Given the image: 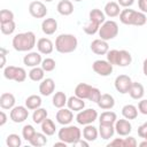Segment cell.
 I'll list each match as a JSON object with an SVG mask.
<instances>
[{
	"label": "cell",
	"instance_id": "60d3db41",
	"mask_svg": "<svg viewBox=\"0 0 147 147\" xmlns=\"http://www.w3.org/2000/svg\"><path fill=\"white\" fill-rule=\"evenodd\" d=\"M41 68L46 71V72H49V71H53L55 69V65H56V62L54 59L52 57H46L41 61Z\"/></svg>",
	"mask_w": 147,
	"mask_h": 147
},
{
	"label": "cell",
	"instance_id": "f1b7e54d",
	"mask_svg": "<svg viewBox=\"0 0 147 147\" xmlns=\"http://www.w3.org/2000/svg\"><path fill=\"white\" fill-rule=\"evenodd\" d=\"M116 121H117L116 113L110 111V110H106V111L101 113V115L99 116L100 124H115Z\"/></svg>",
	"mask_w": 147,
	"mask_h": 147
},
{
	"label": "cell",
	"instance_id": "277c9868",
	"mask_svg": "<svg viewBox=\"0 0 147 147\" xmlns=\"http://www.w3.org/2000/svg\"><path fill=\"white\" fill-rule=\"evenodd\" d=\"M82 137V131L76 125H63L57 132V138L68 145H74L76 141H78Z\"/></svg>",
	"mask_w": 147,
	"mask_h": 147
},
{
	"label": "cell",
	"instance_id": "11a10c76",
	"mask_svg": "<svg viewBox=\"0 0 147 147\" xmlns=\"http://www.w3.org/2000/svg\"><path fill=\"white\" fill-rule=\"evenodd\" d=\"M142 72L147 77V59L144 60V63H142Z\"/></svg>",
	"mask_w": 147,
	"mask_h": 147
},
{
	"label": "cell",
	"instance_id": "f35d334b",
	"mask_svg": "<svg viewBox=\"0 0 147 147\" xmlns=\"http://www.w3.org/2000/svg\"><path fill=\"white\" fill-rule=\"evenodd\" d=\"M6 144L8 147H20L22 145V139L18 134L16 133H11L7 137L6 139Z\"/></svg>",
	"mask_w": 147,
	"mask_h": 147
},
{
	"label": "cell",
	"instance_id": "680465c9",
	"mask_svg": "<svg viewBox=\"0 0 147 147\" xmlns=\"http://www.w3.org/2000/svg\"><path fill=\"white\" fill-rule=\"evenodd\" d=\"M74 1H76V2H80V1H83V0H74Z\"/></svg>",
	"mask_w": 147,
	"mask_h": 147
},
{
	"label": "cell",
	"instance_id": "603a6c76",
	"mask_svg": "<svg viewBox=\"0 0 147 147\" xmlns=\"http://www.w3.org/2000/svg\"><path fill=\"white\" fill-rule=\"evenodd\" d=\"M57 11L62 16H69L74 13V5L70 0H61L56 7Z\"/></svg>",
	"mask_w": 147,
	"mask_h": 147
},
{
	"label": "cell",
	"instance_id": "5bb4252c",
	"mask_svg": "<svg viewBox=\"0 0 147 147\" xmlns=\"http://www.w3.org/2000/svg\"><path fill=\"white\" fill-rule=\"evenodd\" d=\"M41 61H42V59H41V55L39 52H29L23 57V63L30 68L38 67L39 64H41Z\"/></svg>",
	"mask_w": 147,
	"mask_h": 147
},
{
	"label": "cell",
	"instance_id": "7bdbcfd3",
	"mask_svg": "<svg viewBox=\"0 0 147 147\" xmlns=\"http://www.w3.org/2000/svg\"><path fill=\"white\" fill-rule=\"evenodd\" d=\"M34 133H36V130H34V127H33L32 125H30V124L24 125L23 129H22V136H23V139H25L26 141H30V139L34 136Z\"/></svg>",
	"mask_w": 147,
	"mask_h": 147
},
{
	"label": "cell",
	"instance_id": "ab89813d",
	"mask_svg": "<svg viewBox=\"0 0 147 147\" xmlns=\"http://www.w3.org/2000/svg\"><path fill=\"white\" fill-rule=\"evenodd\" d=\"M16 29V24L14 21H10V22H6V23H0V30L3 34H13L14 31Z\"/></svg>",
	"mask_w": 147,
	"mask_h": 147
},
{
	"label": "cell",
	"instance_id": "ffe728a7",
	"mask_svg": "<svg viewBox=\"0 0 147 147\" xmlns=\"http://www.w3.org/2000/svg\"><path fill=\"white\" fill-rule=\"evenodd\" d=\"M15 96L14 94L9 93V92H6V93H2L1 96H0V107L2 109H11L15 107Z\"/></svg>",
	"mask_w": 147,
	"mask_h": 147
},
{
	"label": "cell",
	"instance_id": "db71d44e",
	"mask_svg": "<svg viewBox=\"0 0 147 147\" xmlns=\"http://www.w3.org/2000/svg\"><path fill=\"white\" fill-rule=\"evenodd\" d=\"M74 146H80V147H88V141L87 140H82V139H79L78 141H76L75 144H74Z\"/></svg>",
	"mask_w": 147,
	"mask_h": 147
},
{
	"label": "cell",
	"instance_id": "9c48e42d",
	"mask_svg": "<svg viewBox=\"0 0 147 147\" xmlns=\"http://www.w3.org/2000/svg\"><path fill=\"white\" fill-rule=\"evenodd\" d=\"M114 85L117 92H119L121 94H125L129 93V90L132 85V79L127 75H119L115 78Z\"/></svg>",
	"mask_w": 147,
	"mask_h": 147
},
{
	"label": "cell",
	"instance_id": "1f68e13d",
	"mask_svg": "<svg viewBox=\"0 0 147 147\" xmlns=\"http://www.w3.org/2000/svg\"><path fill=\"white\" fill-rule=\"evenodd\" d=\"M88 18H90V21L95 22V23H98V24L101 25V24L106 21V14H105V11H101L100 9L94 8V9H92V10L90 11Z\"/></svg>",
	"mask_w": 147,
	"mask_h": 147
},
{
	"label": "cell",
	"instance_id": "74e56055",
	"mask_svg": "<svg viewBox=\"0 0 147 147\" xmlns=\"http://www.w3.org/2000/svg\"><path fill=\"white\" fill-rule=\"evenodd\" d=\"M99 29H100V24L95 23V22H92V21H88L84 26H83V30L86 34H90V36H93L95 34L96 32H99Z\"/></svg>",
	"mask_w": 147,
	"mask_h": 147
},
{
	"label": "cell",
	"instance_id": "b9f144b4",
	"mask_svg": "<svg viewBox=\"0 0 147 147\" xmlns=\"http://www.w3.org/2000/svg\"><path fill=\"white\" fill-rule=\"evenodd\" d=\"M16 71H17V67H15V65L5 67V68H3V76H5V78L8 79V80H15Z\"/></svg>",
	"mask_w": 147,
	"mask_h": 147
},
{
	"label": "cell",
	"instance_id": "44dd1931",
	"mask_svg": "<svg viewBox=\"0 0 147 147\" xmlns=\"http://www.w3.org/2000/svg\"><path fill=\"white\" fill-rule=\"evenodd\" d=\"M98 106H99V108H101L103 110L111 109L115 106V99H114V96L111 94H108V93L101 94L100 100L98 101Z\"/></svg>",
	"mask_w": 147,
	"mask_h": 147
},
{
	"label": "cell",
	"instance_id": "9a60e30c",
	"mask_svg": "<svg viewBox=\"0 0 147 147\" xmlns=\"http://www.w3.org/2000/svg\"><path fill=\"white\" fill-rule=\"evenodd\" d=\"M37 49H38V52L40 54L48 55V54H51L53 52L54 44L48 38H40V39L37 40Z\"/></svg>",
	"mask_w": 147,
	"mask_h": 147
},
{
	"label": "cell",
	"instance_id": "484cf974",
	"mask_svg": "<svg viewBox=\"0 0 147 147\" xmlns=\"http://www.w3.org/2000/svg\"><path fill=\"white\" fill-rule=\"evenodd\" d=\"M98 136H99V130L95 126H93L92 124H87L83 129V137L87 141H94V140H96Z\"/></svg>",
	"mask_w": 147,
	"mask_h": 147
},
{
	"label": "cell",
	"instance_id": "4316f807",
	"mask_svg": "<svg viewBox=\"0 0 147 147\" xmlns=\"http://www.w3.org/2000/svg\"><path fill=\"white\" fill-rule=\"evenodd\" d=\"M105 14L108 16V17H116L121 14V9H119V5L118 2H115V1H109L105 5Z\"/></svg>",
	"mask_w": 147,
	"mask_h": 147
},
{
	"label": "cell",
	"instance_id": "4fadbf2b",
	"mask_svg": "<svg viewBox=\"0 0 147 147\" xmlns=\"http://www.w3.org/2000/svg\"><path fill=\"white\" fill-rule=\"evenodd\" d=\"M55 118H56V122L60 123L61 125H68L72 122L74 119V114H72V110H70L69 108L65 109V108H60V110H57L56 115H55Z\"/></svg>",
	"mask_w": 147,
	"mask_h": 147
},
{
	"label": "cell",
	"instance_id": "d6a6232c",
	"mask_svg": "<svg viewBox=\"0 0 147 147\" xmlns=\"http://www.w3.org/2000/svg\"><path fill=\"white\" fill-rule=\"evenodd\" d=\"M132 62V56L130 52L125 49H121L118 54V60H117V65L118 67H127Z\"/></svg>",
	"mask_w": 147,
	"mask_h": 147
},
{
	"label": "cell",
	"instance_id": "7c38bea8",
	"mask_svg": "<svg viewBox=\"0 0 147 147\" xmlns=\"http://www.w3.org/2000/svg\"><path fill=\"white\" fill-rule=\"evenodd\" d=\"M91 51L96 54V55H106L109 51V45L106 40L99 38V39H94L91 42Z\"/></svg>",
	"mask_w": 147,
	"mask_h": 147
},
{
	"label": "cell",
	"instance_id": "bcb514c9",
	"mask_svg": "<svg viewBox=\"0 0 147 147\" xmlns=\"http://www.w3.org/2000/svg\"><path fill=\"white\" fill-rule=\"evenodd\" d=\"M25 79H26V71L24 70V68L17 67V71H16V76H15V82L22 83Z\"/></svg>",
	"mask_w": 147,
	"mask_h": 147
},
{
	"label": "cell",
	"instance_id": "f6af8a7d",
	"mask_svg": "<svg viewBox=\"0 0 147 147\" xmlns=\"http://www.w3.org/2000/svg\"><path fill=\"white\" fill-rule=\"evenodd\" d=\"M118 54H119V51L118 49H109L108 53L106 54L107 55V61L110 64H113V65H117Z\"/></svg>",
	"mask_w": 147,
	"mask_h": 147
},
{
	"label": "cell",
	"instance_id": "f907efd6",
	"mask_svg": "<svg viewBox=\"0 0 147 147\" xmlns=\"http://www.w3.org/2000/svg\"><path fill=\"white\" fill-rule=\"evenodd\" d=\"M138 7L140 11L147 14V0H138Z\"/></svg>",
	"mask_w": 147,
	"mask_h": 147
},
{
	"label": "cell",
	"instance_id": "7a4b0ae2",
	"mask_svg": "<svg viewBox=\"0 0 147 147\" xmlns=\"http://www.w3.org/2000/svg\"><path fill=\"white\" fill-rule=\"evenodd\" d=\"M119 21L125 25L142 26L147 23L146 14L142 11H137L133 9H123L119 14Z\"/></svg>",
	"mask_w": 147,
	"mask_h": 147
},
{
	"label": "cell",
	"instance_id": "e0dca14e",
	"mask_svg": "<svg viewBox=\"0 0 147 147\" xmlns=\"http://www.w3.org/2000/svg\"><path fill=\"white\" fill-rule=\"evenodd\" d=\"M138 144H137V140L136 138L133 137H127V138H116L114 140H111L107 146L110 147V146H118V147H136Z\"/></svg>",
	"mask_w": 147,
	"mask_h": 147
},
{
	"label": "cell",
	"instance_id": "4dcf8cb0",
	"mask_svg": "<svg viewBox=\"0 0 147 147\" xmlns=\"http://www.w3.org/2000/svg\"><path fill=\"white\" fill-rule=\"evenodd\" d=\"M41 98L37 94H32L25 99V107L29 110H34L41 106Z\"/></svg>",
	"mask_w": 147,
	"mask_h": 147
},
{
	"label": "cell",
	"instance_id": "c3c4849f",
	"mask_svg": "<svg viewBox=\"0 0 147 147\" xmlns=\"http://www.w3.org/2000/svg\"><path fill=\"white\" fill-rule=\"evenodd\" d=\"M138 110L142 115H147V100L146 99L139 101V103H138Z\"/></svg>",
	"mask_w": 147,
	"mask_h": 147
},
{
	"label": "cell",
	"instance_id": "8fae6325",
	"mask_svg": "<svg viewBox=\"0 0 147 147\" xmlns=\"http://www.w3.org/2000/svg\"><path fill=\"white\" fill-rule=\"evenodd\" d=\"M115 131L121 137H127L132 131V125L126 118L117 119L115 122Z\"/></svg>",
	"mask_w": 147,
	"mask_h": 147
},
{
	"label": "cell",
	"instance_id": "2e32d148",
	"mask_svg": "<svg viewBox=\"0 0 147 147\" xmlns=\"http://www.w3.org/2000/svg\"><path fill=\"white\" fill-rule=\"evenodd\" d=\"M54 90H55V83L52 78H45L41 80L39 85V92L41 95L48 96L54 92Z\"/></svg>",
	"mask_w": 147,
	"mask_h": 147
},
{
	"label": "cell",
	"instance_id": "836d02e7",
	"mask_svg": "<svg viewBox=\"0 0 147 147\" xmlns=\"http://www.w3.org/2000/svg\"><path fill=\"white\" fill-rule=\"evenodd\" d=\"M30 145L34 146V147H42L47 144V138H46V134L44 132H36L34 136L30 139Z\"/></svg>",
	"mask_w": 147,
	"mask_h": 147
},
{
	"label": "cell",
	"instance_id": "52a82bcc",
	"mask_svg": "<svg viewBox=\"0 0 147 147\" xmlns=\"http://www.w3.org/2000/svg\"><path fill=\"white\" fill-rule=\"evenodd\" d=\"M92 69L99 76L107 77L113 72V64H110L107 60H96L93 62Z\"/></svg>",
	"mask_w": 147,
	"mask_h": 147
},
{
	"label": "cell",
	"instance_id": "d590c367",
	"mask_svg": "<svg viewBox=\"0 0 147 147\" xmlns=\"http://www.w3.org/2000/svg\"><path fill=\"white\" fill-rule=\"evenodd\" d=\"M47 110L45 108H37L33 110V114H32V121L36 123V124H41L46 118H47Z\"/></svg>",
	"mask_w": 147,
	"mask_h": 147
},
{
	"label": "cell",
	"instance_id": "5b68a950",
	"mask_svg": "<svg viewBox=\"0 0 147 147\" xmlns=\"http://www.w3.org/2000/svg\"><path fill=\"white\" fill-rule=\"evenodd\" d=\"M117 34H118V24L113 20L105 21L99 29L100 38L106 41L114 39L115 37H117Z\"/></svg>",
	"mask_w": 147,
	"mask_h": 147
},
{
	"label": "cell",
	"instance_id": "d6986e66",
	"mask_svg": "<svg viewBox=\"0 0 147 147\" xmlns=\"http://www.w3.org/2000/svg\"><path fill=\"white\" fill-rule=\"evenodd\" d=\"M67 106H68V108L70 110L80 111V110H83L85 108V102H84V99H80L77 95H71L70 98H68Z\"/></svg>",
	"mask_w": 147,
	"mask_h": 147
},
{
	"label": "cell",
	"instance_id": "f546056e",
	"mask_svg": "<svg viewBox=\"0 0 147 147\" xmlns=\"http://www.w3.org/2000/svg\"><path fill=\"white\" fill-rule=\"evenodd\" d=\"M68 102V98L67 95L64 94V92H56L54 95H53V99H52V103L55 108H63Z\"/></svg>",
	"mask_w": 147,
	"mask_h": 147
},
{
	"label": "cell",
	"instance_id": "9f6ffc18",
	"mask_svg": "<svg viewBox=\"0 0 147 147\" xmlns=\"http://www.w3.org/2000/svg\"><path fill=\"white\" fill-rule=\"evenodd\" d=\"M67 145H68L67 142H64V141L61 140V141H59V142H55V144H54V147H56V146H63V147H67Z\"/></svg>",
	"mask_w": 147,
	"mask_h": 147
},
{
	"label": "cell",
	"instance_id": "ee69618b",
	"mask_svg": "<svg viewBox=\"0 0 147 147\" xmlns=\"http://www.w3.org/2000/svg\"><path fill=\"white\" fill-rule=\"evenodd\" d=\"M14 21V13L9 9H1L0 10V23H6Z\"/></svg>",
	"mask_w": 147,
	"mask_h": 147
},
{
	"label": "cell",
	"instance_id": "8992f818",
	"mask_svg": "<svg viewBox=\"0 0 147 147\" xmlns=\"http://www.w3.org/2000/svg\"><path fill=\"white\" fill-rule=\"evenodd\" d=\"M98 111L93 108H87V109H83L80 111H78L77 116H76V121L78 124L80 125H87V124H92L94 121H96L98 118Z\"/></svg>",
	"mask_w": 147,
	"mask_h": 147
},
{
	"label": "cell",
	"instance_id": "ac0fdd59",
	"mask_svg": "<svg viewBox=\"0 0 147 147\" xmlns=\"http://www.w3.org/2000/svg\"><path fill=\"white\" fill-rule=\"evenodd\" d=\"M41 30L45 34L51 36L53 33H55V31L57 30V22L55 18L49 17V18H45L41 23Z\"/></svg>",
	"mask_w": 147,
	"mask_h": 147
},
{
	"label": "cell",
	"instance_id": "3957f363",
	"mask_svg": "<svg viewBox=\"0 0 147 147\" xmlns=\"http://www.w3.org/2000/svg\"><path fill=\"white\" fill-rule=\"evenodd\" d=\"M77 46H78V40L76 36L70 33H62L57 36L55 39V49L62 54L72 53L74 51H76Z\"/></svg>",
	"mask_w": 147,
	"mask_h": 147
},
{
	"label": "cell",
	"instance_id": "30bf717a",
	"mask_svg": "<svg viewBox=\"0 0 147 147\" xmlns=\"http://www.w3.org/2000/svg\"><path fill=\"white\" fill-rule=\"evenodd\" d=\"M29 13L34 18H44L47 15V8L41 1H32L29 5Z\"/></svg>",
	"mask_w": 147,
	"mask_h": 147
},
{
	"label": "cell",
	"instance_id": "d4e9b609",
	"mask_svg": "<svg viewBox=\"0 0 147 147\" xmlns=\"http://www.w3.org/2000/svg\"><path fill=\"white\" fill-rule=\"evenodd\" d=\"M115 132L116 131H115L114 124H100L99 125V134L105 140H108V139L113 138Z\"/></svg>",
	"mask_w": 147,
	"mask_h": 147
},
{
	"label": "cell",
	"instance_id": "ba28073f",
	"mask_svg": "<svg viewBox=\"0 0 147 147\" xmlns=\"http://www.w3.org/2000/svg\"><path fill=\"white\" fill-rule=\"evenodd\" d=\"M9 117L14 123H23L29 117V109L25 106H15L10 109Z\"/></svg>",
	"mask_w": 147,
	"mask_h": 147
},
{
	"label": "cell",
	"instance_id": "94428289",
	"mask_svg": "<svg viewBox=\"0 0 147 147\" xmlns=\"http://www.w3.org/2000/svg\"><path fill=\"white\" fill-rule=\"evenodd\" d=\"M144 139H145V140H147V136H146V137H145V138H144Z\"/></svg>",
	"mask_w": 147,
	"mask_h": 147
},
{
	"label": "cell",
	"instance_id": "681fc988",
	"mask_svg": "<svg viewBox=\"0 0 147 147\" xmlns=\"http://www.w3.org/2000/svg\"><path fill=\"white\" fill-rule=\"evenodd\" d=\"M138 136L140 138H145L147 136V122L142 123L139 127H138Z\"/></svg>",
	"mask_w": 147,
	"mask_h": 147
},
{
	"label": "cell",
	"instance_id": "816d5d0a",
	"mask_svg": "<svg viewBox=\"0 0 147 147\" xmlns=\"http://www.w3.org/2000/svg\"><path fill=\"white\" fill-rule=\"evenodd\" d=\"M117 1H118V5L124 8H129L134 3V0H117Z\"/></svg>",
	"mask_w": 147,
	"mask_h": 147
},
{
	"label": "cell",
	"instance_id": "7402d4cb",
	"mask_svg": "<svg viewBox=\"0 0 147 147\" xmlns=\"http://www.w3.org/2000/svg\"><path fill=\"white\" fill-rule=\"evenodd\" d=\"M129 94L134 100L142 99V96L145 94V88H144L142 84H140L138 82H132V85H131V87L129 90Z\"/></svg>",
	"mask_w": 147,
	"mask_h": 147
},
{
	"label": "cell",
	"instance_id": "cb8c5ba5",
	"mask_svg": "<svg viewBox=\"0 0 147 147\" xmlns=\"http://www.w3.org/2000/svg\"><path fill=\"white\" fill-rule=\"evenodd\" d=\"M93 86L86 84V83H79L76 88H75V95H77L78 98L80 99H88L90 96V93H91V90H92Z\"/></svg>",
	"mask_w": 147,
	"mask_h": 147
},
{
	"label": "cell",
	"instance_id": "8d00e7d4",
	"mask_svg": "<svg viewBox=\"0 0 147 147\" xmlns=\"http://www.w3.org/2000/svg\"><path fill=\"white\" fill-rule=\"evenodd\" d=\"M41 131L46 134V136H53L56 131V126H55V123L49 119V118H46L41 124Z\"/></svg>",
	"mask_w": 147,
	"mask_h": 147
},
{
	"label": "cell",
	"instance_id": "6da1fadb",
	"mask_svg": "<svg viewBox=\"0 0 147 147\" xmlns=\"http://www.w3.org/2000/svg\"><path fill=\"white\" fill-rule=\"evenodd\" d=\"M11 44L14 49L17 52H29L37 45L36 34L32 31L17 33L13 38Z\"/></svg>",
	"mask_w": 147,
	"mask_h": 147
},
{
	"label": "cell",
	"instance_id": "83f0119b",
	"mask_svg": "<svg viewBox=\"0 0 147 147\" xmlns=\"http://www.w3.org/2000/svg\"><path fill=\"white\" fill-rule=\"evenodd\" d=\"M138 108L133 105H125L122 108V115L126 119H136L138 117Z\"/></svg>",
	"mask_w": 147,
	"mask_h": 147
},
{
	"label": "cell",
	"instance_id": "e575fe53",
	"mask_svg": "<svg viewBox=\"0 0 147 147\" xmlns=\"http://www.w3.org/2000/svg\"><path fill=\"white\" fill-rule=\"evenodd\" d=\"M45 77V70L41 67H33L29 71V78L33 82H41Z\"/></svg>",
	"mask_w": 147,
	"mask_h": 147
},
{
	"label": "cell",
	"instance_id": "f5cc1de1",
	"mask_svg": "<svg viewBox=\"0 0 147 147\" xmlns=\"http://www.w3.org/2000/svg\"><path fill=\"white\" fill-rule=\"evenodd\" d=\"M6 122H7V115L2 110V111H0V126H3L6 124Z\"/></svg>",
	"mask_w": 147,
	"mask_h": 147
},
{
	"label": "cell",
	"instance_id": "91938a15",
	"mask_svg": "<svg viewBox=\"0 0 147 147\" xmlns=\"http://www.w3.org/2000/svg\"><path fill=\"white\" fill-rule=\"evenodd\" d=\"M46 2H51V1H53V0H45Z\"/></svg>",
	"mask_w": 147,
	"mask_h": 147
},
{
	"label": "cell",
	"instance_id": "6f0895ef",
	"mask_svg": "<svg viewBox=\"0 0 147 147\" xmlns=\"http://www.w3.org/2000/svg\"><path fill=\"white\" fill-rule=\"evenodd\" d=\"M139 146H140V147H144V146H147V140H145V141H142V142H140V144H139Z\"/></svg>",
	"mask_w": 147,
	"mask_h": 147
},
{
	"label": "cell",
	"instance_id": "7dc6e473",
	"mask_svg": "<svg viewBox=\"0 0 147 147\" xmlns=\"http://www.w3.org/2000/svg\"><path fill=\"white\" fill-rule=\"evenodd\" d=\"M100 96H101V92H100V90L96 88V87H92L91 93H90V96H88V100L92 101V102L98 103V101L100 100Z\"/></svg>",
	"mask_w": 147,
	"mask_h": 147
}]
</instances>
